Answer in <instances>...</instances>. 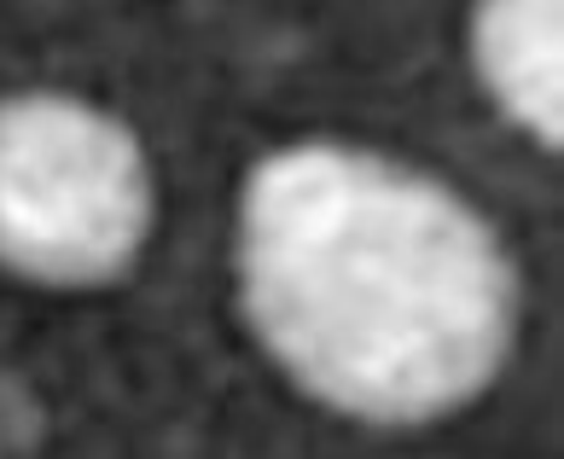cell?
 Segmentation results:
<instances>
[{
    "label": "cell",
    "instance_id": "obj_1",
    "mask_svg": "<svg viewBox=\"0 0 564 459\" xmlns=\"http://www.w3.org/2000/svg\"><path fill=\"white\" fill-rule=\"evenodd\" d=\"M239 291L291 384L367 425H431L477 402L518 326L495 227L443 181L338 140L250 170Z\"/></svg>",
    "mask_w": 564,
    "mask_h": 459
},
{
    "label": "cell",
    "instance_id": "obj_2",
    "mask_svg": "<svg viewBox=\"0 0 564 459\" xmlns=\"http://www.w3.org/2000/svg\"><path fill=\"white\" fill-rule=\"evenodd\" d=\"M152 233V163L129 122L76 94L0 99V267L30 285H111Z\"/></svg>",
    "mask_w": 564,
    "mask_h": 459
},
{
    "label": "cell",
    "instance_id": "obj_3",
    "mask_svg": "<svg viewBox=\"0 0 564 459\" xmlns=\"http://www.w3.org/2000/svg\"><path fill=\"white\" fill-rule=\"evenodd\" d=\"M558 18L564 0H477L471 65L535 145H564V76H558Z\"/></svg>",
    "mask_w": 564,
    "mask_h": 459
}]
</instances>
